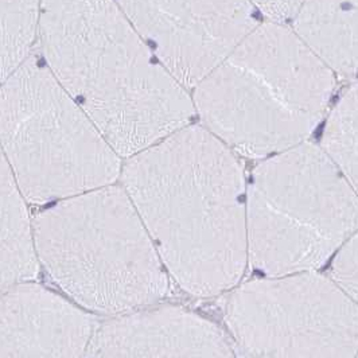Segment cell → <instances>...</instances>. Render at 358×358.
Segmentation results:
<instances>
[{"mask_svg": "<svg viewBox=\"0 0 358 358\" xmlns=\"http://www.w3.org/2000/svg\"><path fill=\"white\" fill-rule=\"evenodd\" d=\"M1 292V358H85L97 326L83 307L33 282Z\"/></svg>", "mask_w": 358, "mask_h": 358, "instance_id": "obj_10", "label": "cell"}, {"mask_svg": "<svg viewBox=\"0 0 358 358\" xmlns=\"http://www.w3.org/2000/svg\"><path fill=\"white\" fill-rule=\"evenodd\" d=\"M0 73L4 81L33 53L42 0H0Z\"/></svg>", "mask_w": 358, "mask_h": 358, "instance_id": "obj_14", "label": "cell"}, {"mask_svg": "<svg viewBox=\"0 0 358 358\" xmlns=\"http://www.w3.org/2000/svg\"><path fill=\"white\" fill-rule=\"evenodd\" d=\"M1 291L36 280L39 272L34 222L29 215L26 198L19 189L10 164L1 157Z\"/></svg>", "mask_w": 358, "mask_h": 358, "instance_id": "obj_12", "label": "cell"}, {"mask_svg": "<svg viewBox=\"0 0 358 358\" xmlns=\"http://www.w3.org/2000/svg\"><path fill=\"white\" fill-rule=\"evenodd\" d=\"M225 322L247 358L358 357V303L320 271L234 287Z\"/></svg>", "mask_w": 358, "mask_h": 358, "instance_id": "obj_7", "label": "cell"}, {"mask_svg": "<svg viewBox=\"0 0 358 358\" xmlns=\"http://www.w3.org/2000/svg\"><path fill=\"white\" fill-rule=\"evenodd\" d=\"M291 27L340 78H358V0H305Z\"/></svg>", "mask_w": 358, "mask_h": 358, "instance_id": "obj_11", "label": "cell"}, {"mask_svg": "<svg viewBox=\"0 0 358 358\" xmlns=\"http://www.w3.org/2000/svg\"><path fill=\"white\" fill-rule=\"evenodd\" d=\"M358 358V357H357Z\"/></svg>", "mask_w": 358, "mask_h": 358, "instance_id": "obj_17", "label": "cell"}, {"mask_svg": "<svg viewBox=\"0 0 358 358\" xmlns=\"http://www.w3.org/2000/svg\"><path fill=\"white\" fill-rule=\"evenodd\" d=\"M330 276L358 303V229L331 260Z\"/></svg>", "mask_w": 358, "mask_h": 358, "instance_id": "obj_15", "label": "cell"}, {"mask_svg": "<svg viewBox=\"0 0 358 358\" xmlns=\"http://www.w3.org/2000/svg\"><path fill=\"white\" fill-rule=\"evenodd\" d=\"M259 13L268 20L287 23L292 22L305 0H251Z\"/></svg>", "mask_w": 358, "mask_h": 358, "instance_id": "obj_16", "label": "cell"}, {"mask_svg": "<svg viewBox=\"0 0 358 358\" xmlns=\"http://www.w3.org/2000/svg\"><path fill=\"white\" fill-rule=\"evenodd\" d=\"M122 182L167 272L210 298L238 286L248 253L247 192L236 152L187 126L127 159Z\"/></svg>", "mask_w": 358, "mask_h": 358, "instance_id": "obj_1", "label": "cell"}, {"mask_svg": "<svg viewBox=\"0 0 358 358\" xmlns=\"http://www.w3.org/2000/svg\"><path fill=\"white\" fill-rule=\"evenodd\" d=\"M320 145L358 196V80L330 109Z\"/></svg>", "mask_w": 358, "mask_h": 358, "instance_id": "obj_13", "label": "cell"}, {"mask_svg": "<svg viewBox=\"0 0 358 358\" xmlns=\"http://www.w3.org/2000/svg\"><path fill=\"white\" fill-rule=\"evenodd\" d=\"M85 358H236L222 330L174 305L145 307L97 326Z\"/></svg>", "mask_w": 358, "mask_h": 358, "instance_id": "obj_9", "label": "cell"}, {"mask_svg": "<svg viewBox=\"0 0 358 358\" xmlns=\"http://www.w3.org/2000/svg\"><path fill=\"white\" fill-rule=\"evenodd\" d=\"M42 57L122 158L189 126L197 113L116 0H42Z\"/></svg>", "mask_w": 358, "mask_h": 358, "instance_id": "obj_2", "label": "cell"}, {"mask_svg": "<svg viewBox=\"0 0 358 358\" xmlns=\"http://www.w3.org/2000/svg\"><path fill=\"white\" fill-rule=\"evenodd\" d=\"M247 225L255 271H320L358 229L357 193L320 144L306 142L253 170Z\"/></svg>", "mask_w": 358, "mask_h": 358, "instance_id": "obj_6", "label": "cell"}, {"mask_svg": "<svg viewBox=\"0 0 358 358\" xmlns=\"http://www.w3.org/2000/svg\"><path fill=\"white\" fill-rule=\"evenodd\" d=\"M0 132L1 157L31 203L77 197L122 177V157L34 52L1 81Z\"/></svg>", "mask_w": 358, "mask_h": 358, "instance_id": "obj_5", "label": "cell"}, {"mask_svg": "<svg viewBox=\"0 0 358 358\" xmlns=\"http://www.w3.org/2000/svg\"><path fill=\"white\" fill-rule=\"evenodd\" d=\"M162 65L198 84L262 23L251 0H116Z\"/></svg>", "mask_w": 358, "mask_h": 358, "instance_id": "obj_8", "label": "cell"}, {"mask_svg": "<svg viewBox=\"0 0 358 358\" xmlns=\"http://www.w3.org/2000/svg\"><path fill=\"white\" fill-rule=\"evenodd\" d=\"M42 268L77 305L122 315L162 301L169 272L124 187L55 202L34 218Z\"/></svg>", "mask_w": 358, "mask_h": 358, "instance_id": "obj_4", "label": "cell"}, {"mask_svg": "<svg viewBox=\"0 0 358 358\" xmlns=\"http://www.w3.org/2000/svg\"><path fill=\"white\" fill-rule=\"evenodd\" d=\"M338 80L292 27L266 20L198 84L193 101L233 152L267 159L308 142Z\"/></svg>", "mask_w": 358, "mask_h": 358, "instance_id": "obj_3", "label": "cell"}]
</instances>
